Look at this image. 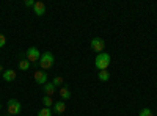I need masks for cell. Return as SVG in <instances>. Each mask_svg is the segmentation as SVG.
Listing matches in <instances>:
<instances>
[{"label":"cell","mask_w":157,"mask_h":116,"mask_svg":"<svg viewBox=\"0 0 157 116\" xmlns=\"http://www.w3.org/2000/svg\"><path fill=\"white\" fill-rule=\"evenodd\" d=\"M110 61H112L110 54L102 52V54H98V57H96V60H94V66H96L99 71H107Z\"/></svg>","instance_id":"1"},{"label":"cell","mask_w":157,"mask_h":116,"mask_svg":"<svg viewBox=\"0 0 157 116\" xmlns=\"http://www.w3.org/2000/svg\"><path fill=\"white\" fill-rule=\"evenodd\" d=\"M54 63H55V57L52 52H49V50H46L44 54H41V58H39V66H41L43 71H47L50 69L52 66H54Z\"/></svg>","instance_id":"2"},{"label":"cell","mask_w":157,"mask_h":116,"mask_svg":"<svg viewBox=\"0 0 157 116\" xmlns=\"http://www.w3.org/2000/svg\"><path fill=\"white\" fill-rule=\"evenodd\" d=\"M21 110H22V104H21L17 99H10V100H8V104H6V111H8V114H11V116L19 114Z\"/></svg>","instance_id":"3"},{"label":"cell","mask_w":157,"mask_h":116,"mask_svg":"<svg viewBox=\"0 0 157 116\" xmlns=\"http://www.w3.org/2000/svg\"><path fill=\"white\" fill-rule=\"evenodd\" d=\"M25 57H27V60L30 63L38 64L39 63V58H41V50H39L38 47H29V50L25 52Z\"/></svg>","instance_id":"4"},{"label":"cell","mask_w":157,"mask_h":116,"mask_svg":"<svg viewBox=\"0 0 157 116\" xmlns=\"http://www.w3.org/2000/svg\"><path fill=\"white\" fill-rule=\"evenodd\" d=\"M91 49H93L96 54H102L104 49H105V43H104V39H101V38H93V39H91Z\"/></svg>","instance_id":"5"},{"label":"cell","mask_w":157,"mask_h":116,"mask_svg":"<svg viewBox=\"0 0 157 116\" xmlns=\"http://www.w3.org/2000/svg\"><path fill=\"white\" fill-rule=\"evenodd\" d=\"M33 79H35V82H36L38 85L44 86V85L47 83V74H46V71H36V72L33 74Z\"/></svg>","instance_id":"6"},{"label":"cell","mask_w":157,"mask_h":116,"mask_svg":"<svg viewBox=\"0 0 157 116\" xmlns=\"http://www.w3.org/2000/svg\"><path fill=\"white\" fill-rule=\"evenodd\" d=\"M54 108H52V111L54 113H57V114H63L64 111H66V104H64L63 100H58V102H55L54 105H52Z\"/></svg>","instance_id":"7"},{"label":"cell","mask_w":157,"mask_h":116,"mask_svg":"<svg viewBox=\"0 0 157 116\" xmlns=\"http://www.w3.org/2000/svg\"><path fill=\"white\" fill-rule=\"evenodd\" d=\"M2 77H3V80H5V82H14V80H16V71L6 69V71L2 72Z\"/></svg>","instance_id":"8"},{"label":"cell","mask_w":157,"mask_h":116,"mask_svg":"<svg viewBox=\"0 0 157 116\" xmlns=\"http://www.w3.org/2000/svg\"><path fill=\"white\" fill-rule=\"evenodd\" d=\"M33 11L36 16H44L46 14V5L43 2H36L35 6H33Z\"/></svg>","instance_id":"9"},{"label":"cell","mask_w":157,"mask_h":116,"mask_svg":"<svg viewBox=\"0 0 157 116\" xmlns=\"http://www.w3.org/2000/svg\"><path fill=\"white\" fill-rule=\"evenodd\" d=\"M43 89H44V96H54V93H55V86H54V83H46L44 86H43Z\"/></svg>","instance_id":"10"},{"label":"cell","mask_w":157,"mask_h":116,"mask_svg":"<svg viewBox=\"0 0 157 116\" xmlns=\"http://www.w3.org/2000/svg\"><path fill=\"white\" fill-rule=\"evenodd\" d=\"M60 97H61L63 100H68V99L71 97V91H69L68 86H61V88H60Z\"/></svg>","instance_id":"11"},{"label":"cell","mask_w":157,"mask_h":116,"mask_svg":"<svg viewBox=\"0 0 157 116\" xmlns=\"http://www.w3.org/2000/svg\"><path fill=\"white\" fill-rule=\"evenodd\" d=\"M43 105L44 107H47V108H50L52 105H54V99H52V96H43Z\"/></svg>","instance_id":"12"},{"label":"cell","mask_w":157,"mask_h":116,"mask_svg":"<svg viewBox=\"0 0 157 116\" xmlns=\"http://www.w3.org/2000/svg\"><path fill=\"white\" fill-rule=\"evenodd\" d=\"M30 66H32V63H30L29 60H21V61H19V69H21V71H29Z\"/></svg>","instance_id":"13"},{"label":"cell","mask_w":157,"mask_h":116,"mask_svg":"<svg viewBox=\"0 0 157 116\" xmlns=\"http://www.w3.org/2000/svg\"><path fill=\"white\" fill-rule=\"evenodd\" d=\"M98 79H99L101 82H107V80L110 79V72H109V71H99Z\"/></svg>","instance_id":"14"},{"label":"cell","mask_w":157,"mask_h":116,"mask_svg":"<svg viewBox=\"0 0 157 116\" xmlns=\"http://www.w3.org/2000/svg\"><path fill=\"white\" fill-rule=\"evenodd\" d=\"M52 108H47V107H44V108H41L38 111V116H52Z\"/></svg>","instance_id":"15"},{"label":"cell","mask_w":157,"mask_h":116,"mask_svg":"<svg viewBox=\"0 0 157 116\" xmlns=\"http://www.w3.org/2000/svg\"><path fill=\"white\" fill-rule=\"evenodd\" d=\"M52 83H54L55 88H61L63 86V79L58 75V77H54V80H52Z\"/></svg>","instance_id":"16"},{"label":"cell","mask_w":157,"mask_h":116,"mask_svg":"<svg viewBox=\"0 0 157 116\" xmlns=\"http://www.w3.org/2000/svg\"><path fill=\"white\" fill-rule=\"evenodd\" d=\"M138 116H154V113L149 108H141L140 113H138Z\"/></svg>","instance_id":"17"},{"label":"cell","mask_w":157,"mask_h":116,"mask_svg":"<svg viewBox=\"0 0 157 116\" xmlns=\"http://www.w3.org/2000/svg\"><path fill=\"white\" fill-rule=\"evenodd\" d=\"M35 3H36L35 0H25V2H24V5L27 6V8H33V6H35Z\"/></svg>","instance_id":"18"},{"label":"cell","mask_w":157,"mask_h":116,"mask_svg":"<svg viewBox=\"0 0 157 116\" xmlns=\"http://www.w3.org/2000/svg\"><path fill=\"white\" fill-rule=\"evenodd\" d=\"M5 44H6V38H5L3 35H0V49H2Z\"/></svg>","instance_id":"19"},{"label":"cell","mask_w":157,"mask_h":116,"mask_svg":"<svg viewBox=\"0 0 157 116\" xmlns=\"http://www.w3.org/2000/svg\"><path fill=\"white\" fill-rule=\"evenodd\" d=\"M0 72H3V69H2V66H0Z\"/></svg>","instance_id":"20"}]
</instances>
